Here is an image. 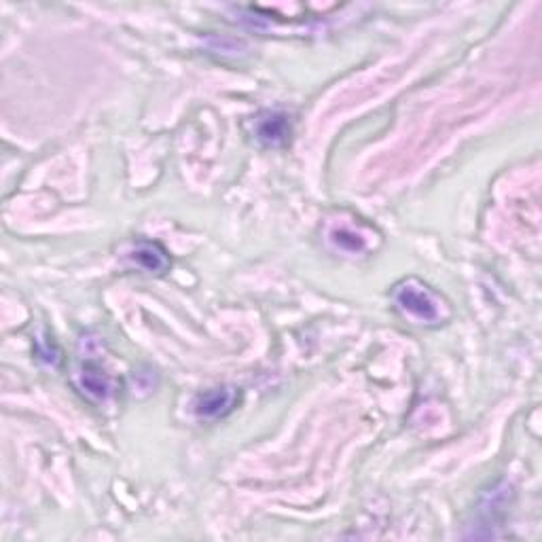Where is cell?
I'll return each instance as SVG.
<instances>
[{
  "instance_id": "cell-1",
  "label": "cell",
  "mask_w": 542,
  "mask_h": 542,
  "mask_svg": "<svg viewBox=\"0 0 542 542\" xmlns=\"http://www.w3.org/2000/svg\"><path fill=\"white\" fill-rule=\"evenodd\" d=\"M390 301L396 314H401L407 322L426 329L443 327V324H447L451 316H454L451 303L430 284L415 276L396 282L390 288Z\"/></svg>"
},
{
  "instance_id": "cell-2",
  "label": "cell",
  "mask_w": 542,
  "mask_h": 542,
  "mask_svg": "<svg viewBox=\"0 0 542 542\" xmlns=\"http://www.w3.org/2000/svg\"><path fill=\"white\" fill-rule=\"evenodd\" d=\"M373 233L375 229L360 221L356 223V219H352V223L339 221L331 223V227L327 229V242L333 250L341 252V255L363 257L373 250Z\"/></svg>"
},
{
  "instance_id": "cell-3",
  "label": "cell",
  "mask_w": 542,
  "mask_h": 542,
  "mask_svg": "<svg viewBox=\"0 0 542 542\" xmlns=\"http://www.w3.org/2000/svg\"><path fill=\"white\" fill-rule=\"evenodd\" d=\"M242 392L236 386H216L195 396V415L202 420H223L238 409Z\"/></svg>"
},
{
  "instance_id": "cell-4",
  "label": "cell",
  "mask_w": 542,
  "mask_h": 542,
  "mask_svg": "<svg viewBox=\"0 0 542 542\" xmlns=\"http://www.w3.org/2000/svg\"><path fill=\"white\" fill-rule=\"evenodd\" d=\"M293 121L282 111H263L255 119V138L267 149H282L291 142Z\"/></svg>"
},
{
  "instance_id": "cell-5",
  "label": "cell",
  "mask_w": 542,
  "mask_h": 542,
  "mask_svg": "<svg viewBox=\"0 0 542 542\" xmlns=\"http://www.w3.org/2000/svg\"><path fill=\"white\" fill-rule=\"evenodd\" d=\"M79 390L96 403H104L117 392V382L108 375L96 360H85L77 373Z\"/></svg>"
},
{
  "instance_id": "cell-6",
  "label": "cell",
  "mask_w": 542,
  "mask_h": 542,
  "mask_svg": "<svg viewBox=\"0 0 542 542\" xmlns=\"http://www.w3.org/2000/svg\"><path fill=\"white\" fill-rule=\"evenodd\" d=\"M128 259L140 267L142 271H147V274L153 276H164L172 267V257L170 252L164 248V244H159L155 240H147V238H138L130 252Z\"/></svg>"
}]
</instances>
